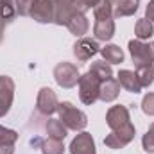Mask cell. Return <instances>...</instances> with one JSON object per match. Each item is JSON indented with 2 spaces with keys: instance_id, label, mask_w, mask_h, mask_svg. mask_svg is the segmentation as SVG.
<instances>
[{
  "instance_id": "12",
  "label": "cell",
  "mask_w": 154,
  "mask_h": 154,
  "mask_svg": "<svg viewBox=\"0 0 154 154\" xmlns=\"http://www.w3.org/2000/svg\"><path fill=\"white\" fill-rule=\"evenodd\" d=\"M111 4V11L115 18H122V16H133L138 11L140 0H109Z\"/></svg>"
},
{
  "instance_id": "33",
  "label": "cell",
  "mask_w": 154,
  "mask_h": 154,
  "mask_svg": "<svg viewBox=\"0 0 154 154\" xmlns=\"http://www.w3.org/2000/svg\"><path fill=\"white\" fill-rule=\"evenodd\" d=\"M0 2H5V0H0Z\"/></svg>"
},
{
  "instance_id": "15",
  "label": "cell",
  "mask_w": 154,
  "mask_h": 154,
  "mask_svg": "<svg viewBox=\"0 0 154 154\" xmlns=\"http://www.w3.org/2000/svg\"><path fill=\"white\" fill-rule=\"evenodd\" d=\"M120 93V82L116 79H106L100 82V90H99V99L102 102H113Z\"/></svg>"
},
{
  "instance_id": "22",
  "label": "cell",
  "mask_w": 154,
  "mask_h": 154,
  "mask_svg": "<svg viewBox=\"0 0 154 154\" xmlns=\"http://www.w3.org/2000/svg\"><path fill=\"white\" fill-rule=\"evenodd\" d=\"M93 16H95V20H108V18H113V11H111L109 0H100V2L93 7Z\"/></svg>"
},
{
  "instance_id": "9",
  "label": "cell",
  "mask_w": 154,
  "mask_h": 154,
  "mask_svg": "<svg viewBox=\"0 0 154 154\" xmlns=\"http://www.w3.org/2000/svg\"><path fill=\"white\" fill-rule=\"evenodd\" d=\"M29 16L32 20L39 22V23H50V22H54V5H52V0H34Z\"/></svg>"
},
{
  "instance_id": "18",
  "label": "cell",
  "mask_w": 154,
  "mask_h": 154,
  "mask_svg": "<svg viewBox=\"0 0 154 154\" xmlns=\"http://www.w3.org/2000/svg\"><path fill=\"white\" fill-rule=\"evenodd\" d=\"M100 54H102L104 61L109 65H116V63L124 61V52L118 45H106L104 48H100Z\"/></svg>"
},
{
  "instance_id": "7",
  "label": "cell",
  "mask_w": 154,
  "mask_h": 154,
  "mask_svg": "<svg viewBox=\"0 0 154 154\" xmlns=\"http://www.w3.org/2000/svg\"><path fill=\"white\" fill-rule=\"evenodd\" d=\"M14 99V82L7 75H0V118L9 113Z\"/></svg>"
},
{
  "instance_id": "10",
  "label": "cell",
  "mask_w": 154,
  "mask_h": 154,
  "mask_svg": "<svg viewBox=\"0 0 154 154\" xmlns=\"http://www.w3.org/2000/svg\"><path fill=\"white\" fill-rule=\"evenodd\" d=\"M100 52V47L95 39H90V38H81L75 41L74 45V54L79 61H88L91 59L95 54Z\"/></svg>"
},
{
  "instance_id": "28",
  "label": "cell",
  "mask_w": 154,
  "mask_h": 154,
  "mask_svg": "<svg viewBox=\"0 0 154 154\" xmlns=\"http://www.w3.org/2000/svg\"><path fill=\"white\" fill-rule=\"evenodd\" d=\"M99 2H100V0H74V5H75V11H77V13L84 14L88 9L95 7Z\"/></svg>"
},
{
  "instance_id": "17",
  "label": "cell",
  "mask_w": 154,
  "mask_h": 154,
  "mask_svg": "<svg viewBox=\"0 0 154 154\" xmlns=\"http://www.w3.org/2000/svg\"><path fill=\"white\" fill-rule=\"evenodd\" d=\"M66 127H65V124L59 120V118H52V120H48L47 122V134H48V138H54V140H65L66 138Z\"/></svg>"
},
{
  "instance_id": "4",
  "label": "cell",
  "mask_w": 154,
  "mask_h": 154,
  "mask_svg": "<svg viewBox=\"0 0 154 154\" xmlns=\"http://www.w3.org/2000/svg\"><path fill=\"white\" fill-rule=\"evenodd\" d=\"M129 52H131V57H133V63L136 68L154 63V41L143 43L142 39H131Z\"/></svg>"
},
{
  "instance_id": "29",
  "label": "cell",
  "mask_w": 154,
  "mask_h": 154,
  "mask_svg": "<svg viewBox=\"0 0 154 154\" xmlns=\"http://www.w3.org/2000/svg\"><path fill=\"white\" fill-rule=\"evenodd\" d=\"M142 111L145 115L154 116V93H147L142 100Z\"/></svg>"
},
{
  "instance_id": "26",
  "label": "cell",
  "mask_w": 154,
  "mask_h": 154,
  "mask_svg": "<svg viewBox=\"0 0 154 154\" xmlns=\"http://www.w3.org/2000/svg\"><path fill=\"white\" fill-rule=\"evenodd\" d=\"M32 4H34V0H14L16 13L20 16H29L31 14V9H32Z\"/></svg>"
},
{
  "instance_id": "24",
  "label": "cell",
  "mask_w": 154,
  "mask_h": 154,
  "mask_svg": "<svg viewBox=\"0 0 154 154\" xmlns=\"http://www.w3.org/2000/svg\"><path fill=\"white\" fill-rule=\"evenodd\" d=\"M16 7H14V4H13V0H5V2H0V18L5 22V23H9V22H13L14 18H16Z\"/></svg>"
},
{
  "instance_id": "1",
  "label": "cell",
  "mask_w": 154,
  "mask_h": 154,
  "mask_svg": "<svg viewBox=\"0 0 154 154\" xmlns=\"http://www.w3.org/2000/svg\"><path fill=\"white\" fill-rule=\"evenodd\" d=\"M106 122L111 127V133L124 145L133 142V138L136 134V129L131 124L129 111H127L125 106H113V108H109L108 113H106Z\"/></svg>"
},
{
  "instance_id": "30",
  "label": "cell",
  "mask_w": 154,
  "mask_h": 154,
  "mask_svg": "<svg viewBox=\"0 0 154 154\" xmlns=\"http://www.w3.org/2000/svg\"><path fill=\"white\" fill-rule=\"evenodd\" d=\"M145 18L154 23V0L149 2V5H147V9H145Z\"/></svg>"
},
{
  "instance_id": "5",
  "label": "cell",
  "mask_w": 154,
  "mask_h": 154,
  "mask_svg": "<svg viewBox=\"0 0 154 154\" xmlns=\"http://www.w3.org/2000/svg\"><path fill=\"white\" fill-rule=\"evenodd\" d=\"M79 70H77L75 65L68 63V61H63V63H57L56 68H54V79L56 82L61 86V88H74L77 82H79Z\"/></svg>"
},
{
  "instance_id": "2",
  "label": "cell",
  "mask_w": 154,
  "mask_h": 154,
  "mask_svg": "<svg viewBox=\"0 0 154 154\" xmlns=\"http://www.w3.org/2000/svg\"><path fill=\"white\" fill-rule=\"evenodd\" d=\"M57 113H59V120L65 124L66 129L82 131L88 124V116L84 115V111L77 109L72 102H61L57 108Z\"/></svg>"
},
{
  "instance_id": "25",
  "label": "cell",
  "mask_w": 154,
  "mask_h": 154,
  "mask_svg": "<svg viewBox=\"0 0 154 154\" xmlns=\"http://www.w3.org/2000/svg\"><path fill=\"white\" fill-rule=\"evenodd\" d=\"M18 140V133L13 131V129H5L0 125V143H5V145H14V142Z\"/></svg>"
},
{
  "instance_id": "19",
  "label": "cell",
  "mask_w": 154,
  "mask_h": 154,
  "mask_svg": "<svg viewBox=\"0 0 154 154\" xmlns=\"http://www.w3.org/2000/svg\"><path fill=\"white\" fill-rule=\"evenodd\" d=\"M134 34L138 39H149L152 38L154 34V27H152V22H149L147 18H140L134 25Z\"/></svg>"
},
{
  "instance_id": "23",
  "label": "cell",
  "mask_w": 154,
  "mask_h": 154,
  "mask_svg": "<svg viewBox=\"0 0 154 154\" xmlns=\"http://www.w3.org/2000/svg\"><path fill=\"white\" fill-rule=\"evenodd\" d=\"M95 75H99L102 81H106V79H111L113 77V70H111V65L109 63H106V61H95L93 65H91V68H90Z\"/></svg>"
},
{
  "instance_id": "11",
  "label": "cell",
  "mask_w": 154,
  "mask_h": 154,
  "mask_svg": "<svg viewBox=\"0 0 154 154\" xmlns=\"http://www.w3.org/2000/svg\"><path fill=\"white\" fill-rule=\"evenodd\" d=\"M70 154H95L93 136L86 131L79 133L70 143Z\"/></svg>"
},
{
  "instance_id": "14",
  "label": "cell",
  "mask_w": 154,
  "mask_h": 154,
  "mask_svg": "<svg viewBox=\"0 0 154 154\" xmlns=\"http://www.w3.org/2000/svg\"><path fill=\"white\" fill-rule=\"evenodd\" d=\"M116 81L120 82V86L131 93H140L142 91V84L138 81V75L136 72H131V70H120L118 72V77Z\"/></svg>"
},
{
  "instance_id": "8",
  "label": "cell",
  "mask_w": 154,
  "mask_h": 154,
  "mask_svg": "<svg viewBox=\"0 0 154 154\" xmlns=\"http://www.w3.org/2000/svg\"><path fill=\"white\" fill-rule=\"evenodd\" d=\"M54 5V23L56 25H66L68 20L75 14L74 0H52Z\"/></svg>"
},
{
  "instance_id": "27",
  "label": "cell",
  "mask_w": 154,
  "mask_h": 154,
  "mask_svg": "<svg viewBox=\"0 0 154 154\" xmlns=\"http://www.w3.org/2000/svg\"><path fill=\"white\" fill-rule=\"evenodd\" d=\"M142 143H143V149H145V152L154 154V124L149 127V131L143 134V138H142Z\"/></svg>"
},
{
  "instance_id": "21",
  "label": "cell",
  "mask_w": 154,
  "mask_h": 154,
  "mask_svg": "<svg viewBox=\"0 0 154 154\" xmlns=\"http://www.w3.org/2000/svg\"><path fill=\"white\" fill-rule=\"evenodd\" d=\"M41 152L43 154H63L65 152V145H63L61 140L47 138L45 142H41Z\"/></svg>"
},
{
  "instance_id": "6",
  "label": "cell",
  "mask_w": 154,
  "mask_h": 154,
  "mask_svg": "<svg viewBox=\"0 0 154 154\" xmlns=\"http://www.w3.org/2000/svg\"><path fill=\"white\" fill-rule=\"evenodd\" d=\"M36 108L41 115H52L57 111L59 108V100H57V95L54 90L50 88H41L38 93V99H36Z\"/></svg>"
},
{
  "instance_id": "20",
  "label": "cell",
  "mask_w": 154,
  "mask_h": 154,
  "mask_svg": "<svg viewBox=\"0 0 154 154\" xmlns=\"http://www.w3.org/2000/svg\"><path fill=\"white\" fill-rule=\"evenodd\" d=\"M136 75L142 84V88H149L154 82V65H143L136 68Z\"/></svg>"
},
{
  "instance_id": "31",
  "label": "cell",
  "mask_w": 154,
  "mask_h": 154,
  "mask_svg": "<svg viewBox=\"0 0 154 154\" xmlns=\"http://www.w3.org/2000/svg\"><path fill=\"white\" fill-rule=\"evenodd\" d=\"M14 149L13 145H5V143H0V154H13Z\"/></svg>"
},
{
  "instance_id": "16",
  "label": "cell",
  "mask_w": 154,
  "mask_h": 154,
  "mask_svg": "<svg viewBox=\"0 0 154 154\" xmlns=\"http://www.w3.org/2000/svg\"><path fill=\"white\" fill-rule=\"evenodd\" d=\"M66 27H68V31H70L72 34H75V36H84V34L88 32V29H90V23H88V20H86L84 14L75 13V14L68 20Z\"/></svg>"
},
{
  "instance_id": "32",
  "label": "cell",
  "mask_w": 154,
  "mask_h": 154,
  "mask_svg": "<svg viewBox=\"0 0 154 154\" xmlns=\"http://www.w3.org/2000/svg\"><path fill=\"white\" fill-rule=\"evenodd\" d=\"M4 25H5V22L0 18V43H2V38H4Z\"/></svg>"
},
{
  "instance_id": "3",
  "label": "cell",
  "mask_w": 154,
  "mask_h": 154,
  "mask_svg": "<svg viewBox=\"0 0 154 154\" xmlns=\"http://www.w3.org/2000/svg\"><path fill=\"white\" fill-rule=\"evenodd\" d=\"M100 82L102 79L99 75H95L91 70H88L84 75L79 77V97L84 104H93L99 99V90H100Z\"/></svg>"
},
{
  "instance_id": "13",
  "label": "cell",
  "mask_w": 154,
  "mask_h": 154,
  "mask_svg": "<svg viewBox=\"0 0 154 154\" xmlns=\"http://www.w3.org/2000/svg\"><path fill=\"white\" fill-rule=\"evenodd\" d=\"M93 36H95V39H100V41H109V39L115 36V22H113V18L95 20Z\"/></svg>"
}]
</instances>
